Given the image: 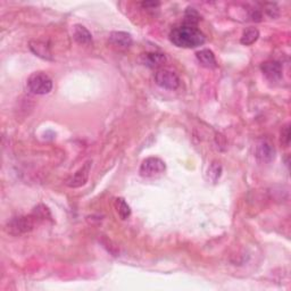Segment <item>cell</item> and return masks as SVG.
<instances>
[{
  "label": "cell",
  "mask_w": 291,
  "mask_h": 291,
  "mask_svg": "<svg viewBox=\"0 0 291 291\" xmlns=\"http://www.w3.org/2000/svg\"><path fill=\"white\" fill-rule=\"evenodd\" d=\"M255 156L259 163H271L275 158V149L269 141L261 140L256 147Z\"/></svg>",
  "instance_id": "7"
},
{
  "label": "cell",
  "mask_w": 291,
  "mask_h": 291,
  "mask_svg": "<svg viewBox=\"0 0 291 291\" xmlns=\"http://www.w3.org/2000/svg\"><path fill=\"white\" fill-rule=\"evenodd\" d=\"M258 38H259V31L257 30L256 28H248L243 31L240 42L244 46H251L252 44H255V42L258 40Z\"/></svg>",
  "instance_id": "14"
},
{
  "label": "cell",
  "mask_w": 291,
  "mask_h": 291,
  "mask_svg": "<svg viewBox=\"0 0 291 291\" xmlns=\"http://www.w3.org/2000/svg\"><path fill=\"white\" fill-rule=\"evenodd\" d=\"M265 11H266V13L271 18H276L279 15V10H277L275 4H266V10Z\"/></svg>",
  "instance_id": "19"
},
{
  "label": "cell",
  "mask_w": 291,
  "mask_h": 291,
  "mask_svg": "<svg viewBox=\"0 0 291 291\" xmlns=\"http://www.w3.org/2000/svg\"><path fill=\"white\" fill-rule=\"evenodd\" d=\"M260 70L269 81H279L282 78V73H283L281 63L276 61H267L263 63L260 65Z\"/></svg>",
  "instance_id": "8"
},
{
  "label": "cell",
  "mask_w": 291,
  "mask_h": 291,
  "mask_svg": "<svg viewBox=\"0 0 291 291\" xmlns=\"http://www.w3.org/2000/svg\"><path fill=\"white\" fill-rule=\"evenodd\" d=\"M166 171V165L164 161L158 157H149L142 162L140 166V175L142 178H158Z\"/></svg>",
  "instance_id": "4"
},
{
  "label": "cell",
  "mask_w": 291,
  "mask_h": 291,
  "mask_svg": "<svg viewBox=\"0 0 291 291\" xmlns=\"http://www.w3.org/2000/svg\"><path fill=\"white\" fill-rule=\"evenodd\" d=\"M196 57L200 64L206 69H215L217 67V62L215 55L210 49H201L196 53Z\"/></svg>",
  "instance_id": "11"
},
{
  "label": "cell",
  "mask_w": 291,
  "mask_h": 291,
  "mask_svg": "<svg viewBox=\"0 0 291 291\" xmlns=\"http://www.w3.org/2000/svg\"><path fill=\"white\" fill-rule=\"evenodd\" d=\"M281 142L285 147L289 146L290 143V124H285L281 130Z\"/></svg>",
  "instance_id": "18"
},
{
  "label": "cell",
  "mask_w": 291,
  "mask_h": 291,
  "mask_svg": "<svg viewBox=\"0 0 291 291\" xmlns=\"http://www.w3.org/2000/svg\"><path fill=\"white\" fill-rule=\"evenodd\" d=\"M115 207L122 220H128L131 215V208L128 205V202L124 200V198H116Z\"/></svg>",
  "instance_id": "15"
},
{
  "label": "cell",
  "mask_w": 291,
  "mask_h": 291,
  "mask_svg": "<svg viewBox=\"0 0 291 291\" xmlns=\"http://www.w3.org/2000/svg\"><path fill=\"white\" fill-rule=\"evenodd\" d=\"M141 5L143 6V7H146V8H148V7H151V8H155V7H158L159 5H161V4L159 3H150V2H146V3H142Z\"/></svg>",
  "instance_id": "20"
},
{
  "label": "cell",
  "mask_w": 291,
  "mask_h": 291,
  "mask_svg": "<svg viewBox=\"0 0 291 291\" xmlns=\"http://www.w3.org/2000/svg\"><path fill=\"white\" fill-rule=\"evenodd\" d=\"M74 39L80 45H90L92 42V36L89 30L83 25H75L74 27Z\"/></svg>",
  "instance_id": "13"
},
{
  "label": "cell",
  "mask_w": 291,
  "mask_h": 291,
  "mask_svg": "<svg viewBox=\"0 0 291 291\" xmlns=\"http://www.w3.org/2000/svg\"><path fill=\"white\" fill-rule=\"evenodd\" d=\"M40 221V218L35 213L30 215H24V216H18L12 218L7 223L6 230L8 233L13 235H22L31 232Z\"/></svg>",
  "instance_id": "2"
},
{
  "label": "cell",
  "mask_w": 291,
  "mask_h": 291,
  "mask_svg": "<svg viewBox=\"0 0 291 291\" xmlns=\"http://www.w3.org/2000/svg\"><path fill=\"white\" fill-rule=\"evenodd\" d=\"M91 170V161H88L79 171L66 180V185L70 188H80L88 182Z\"/></svg>",
  "instance_id": "6"
},
{
  "label": "cell",
  "mask_w": 291,
  "mask_h": 291,
  "mask_svg": "<svg viewBox=\"0 0 291 291\" xmlns=\"http://www.w3.org/2000/svg\"><path fill=\"white\" fill-rule=\"evenodd\" d=\"M155 81L159 87L167 90H176L180 86L178 74L168 69H161L156 72Z\"/></svg>",
  "instance_id": "5"
},
{
  "label": "cell",
  "mask_w": 291,
  "mask_h": 291,
  "mask_svg": "<svg viewBox=\"0 0 291 291\" xmlns=\"http://www.w3.org/2000/svg\"><path fill=\"white\" fill-rule=\"evenodd\" d=\"M30 49L31 52L38 57L44 58L47 61H53V55L52 52L47 45L42 41H31L30 42Z\"/></svg>",
  "instance_id": "12"
},
{
  "label": "cell",
  "mask_w": 291,
  "mask_h": 291,
  "mask_svg": "<svg viewBox=\"0 0 291 291\" xmlns=\"http://www.w3.org/2000/svg\"><path fill=\"white\" fill-rule=\"evenodd\" d=\"M141 61L143 64L150 69H158L166 62V57L165 55L161 53H147L142 55Z\"/></svg>",
  "instance_id": "10"
},
{
  "label": "cell",
  "mask_w": 291,
  "mask_h": 291,
  "mask_svg": "<svg viewBox=\"0 0 291 291\" xmlns=\"http://www.w3.org/2000/svg\"><path fill=\"white\" fill-rule=\"evenodd\" d=\"M28 89L35 95H47L53 90V80L44 72H36L28 79Z\"/></svg>",
  "instance_id": "3"
},
{
  "label": "cell",
  "mask_w": 291,
  "mask_h": 291,
  "mask_svg": "<svg viewBox=\"0 0 291 291\" xmlns=\"http://www.w3.org/2000/svg\"><path fill=\"white\" fill-rule=\"evenodd\" d=\"M221 174H222L221 163L214 161L212 164H210V166L208 168V172H207L208 179L212 181L213 183H215L218 179L221 178Z\"/></svg>",
  "instance_id": "16"
},
{
  "label": "cell",
  "mask_w": 291,
  "mask_h": 291,
  "mask_svg": "<svg viewBox=\"0 0 291 291\" xmlns=\"http://www.w3.org/2000/svg\"><path fill=\"white\" fill-rule=\"evenodd\" d=\"M109 41L111 44L115 46V47L120 49H126L130 48L132 45V37L128 32H112L109 35Z\"/></svg>",
  "instance_id": "9"
},
{
  "label": "cell",
  "mask_w": 291,
  "mask_h": 291,
  "mask_svg": "<svg viewBox=\"0 0 291 291\" xmlns=\"http://www.w3.org/2000/svg\"><path fill=\"white\" fill-rule=\"evenodd\" d=\"M170 40L176 47L192 49L204 45L206 37L195 25L183 24L173 29L170 33Z\"/></svg>",
  "instance_id": "1"
},
{
  "label": "cell",
  "mask_w": 291,
  "mask_h": 291,
  "mask_svg": "<svg viewBox=\"0 0 291 291\" xmlns=\"http://www.w3.org/2000/svg\"><path fill=\"white\" fill-rule=\"evenodd\" d=\"M200 21V16L198 14V12L195 10V8L189 7L187 8V12H185V24H190V25H195Z\"/></svg>",
  "instance_id": "17"
}]
</instances>
